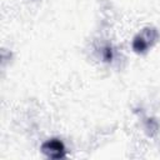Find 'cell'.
<instances>
[{
    "label": "cell",
    "mask_w": 160,
    "mask_h": 160,
    "mask_svg": "<svg viewBox=\"0 0 160 160\" xmlns=\"http://www.w3.org/2000/svg\"><path fill=\"white\" fill-rule=\"evenodd\" d=\"M102 58H104L105 61H111V59H112V50H111L110 46L104 48V50H102Z\"/></svg>",
    "instance_id": "obj_3"
},
{
    "label": "cell",
    "mask_w": 160,
    "mask_h": 160,
    "mask_svg": "<svg viewBox=\"0 0 160 160\" xmlns=\"http://www.w3.org/2000/svg\"><path fill=\"white\" fill-rule=\"evenodd\" d=\"M149 48V41L144 35H136L132 40V49L136 52H144Z\"/></svg>",
    "instance_id": "obj_2"
},
{
    "label": "cell",
    "mask_w": 160,
    "mask_h": 160,
    "mask_svg": "<svg viewBox=\"0 0 160 160\" xmlns=\"http://www.w3.org/2000/svg\"><path fill=\"white\" fill-rule=\"evenodd\" d=\"M41 151L50 159H61L66 155L65 145L59 139H50L45 141L41 145Z\"/></svg>",
    "instance_id": "obj_1"
}]
</instances>
